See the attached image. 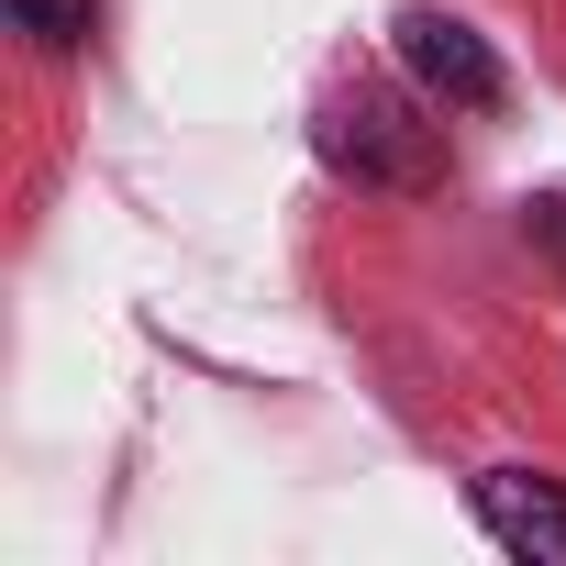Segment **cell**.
<instances>
[{"label":"cell","mask_w":566,"mask_h":566,"mask_svg":"<svg viewBox=\"0 0 566 566\" xmlns=\"http://www.w3.org/2000/svg\"><path fill=\"white\" fill-rule=\"evenodd\" d=\"M90 12H101V0H12V23L34 34V56H78L90 45Z\"/></svg>","instance_id":"277c9868"},{"label":"cell","mask_w":566,"mask_h":566,"mask_svg":"<svg viewBox=\"0 0 566 566\" xmlns=\"http://www.w3.org/2000/svg\"><path fill=\"white\" fill-rule=\"evenodd\" d=\"M522 233H533V244H544V255L566 266V189H544V200H522Z\"/></svg>","instance_id":"5b68a950"},{"label":"cell","mask_w":566,"mask_h":566,"mask_svg":"<svg viewBox=\"0 0 566 566\" xmlns=\"http://www.w3.org/2000/svg\"><path fill=\"white\" fill-rule=\"evenodd\" d=\"M478 533L500 544V555H533V566H566V489L544 478V467H489L478 489Z\"/></svg>","instance_id":"3957f363"},{"label":"cell","mask_w":566,"mask_h":566,"mask_svg":"<svg viewBox=\"0 0 566 566\" xmlns=\"http://www.w3.org/2000/svg\"><path fill=\"white\" fill-rule=\"evenodd\" d=\"M389 56H400V78H411L422 101H444V112H500V101H511V67L489 56V34H478L467 12H444V0H411V12L389 23Z\"/></svg>","instance_id":"7a4b0ae2"},{"label":"cell","mask_w":566,"mask_h":566,"mask_svg":"<svg viewBox=\"0 0 566 566\" xmlns=\"http://www.w3.org/2000/svg\"><path fill=\"white\" fill-rule=\"evenodd\" d=\"M433 112H444V101H422V90L345 78V90H323V112H312V156H323L345 189L422 200V189H444V123H433Z\"/></svg>","instance_id":"6da1fadb"}]
</instances>
